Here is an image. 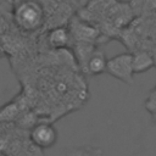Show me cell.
Returning a JSON list of instances; mask_svg holds the SVG:
<instances>
[{"label":"cell","mask_w":156,"mask_h":156,"mask_svg":"<svg viewBox=\"0 0 156 156\" xmlns=\"http://www.w3.org/2000/svg\"><path fill=\"white\" fill-rule=\"evenodd\" d=\"M46 10L40 0H17L12 5V21L23 32H37L45 24Z\"/></svg>","instance_id":"1"},{"label":"cell","mask_w":156,"mask_h":156,"mask_svg":"<svg viewBox=\"0 0 156 156\" xmlns=\"http://www.w3.org/2000/svg\"><path fill=\"white\" fill-rule=\"evenodd\" d=\"M106 72L126 84H133L134 72L132 65V52H122L108 58Z\"/></svg>","instance_id":"2"},{"label":"cell","mask_w":156,"mask_h":156,"mask_svg":"<svg viewBox=\"0 0 156 156\" xmlns=\"http://www.w3.org/2000/svg\"><path fill=\"white\" fill-rule=\"evenodd\" d=\"M58 139L56 128L49 122H39L34 124L29 130L30 143L39 149L52 147Z\"/></svg>","instance_id":"3"},{"label":"cell","mask_w":156,"mask_h":156,"mask_svg":"<svg viewBox=\"0 0 156 156\" xmlns=\"http://www.w3.org/2000/svg\"><path fill=\"white\" fill-rule=\"evenodd\" d=\"M46 41L51 49H56V50L67 49L72 41L69 28L61 24L52 27L46 34Z\"/></svg>","instance_id":"4"},{"label":"cell","mask_w":156,"mask_h":156,"mask_svg":"<svg viewBox=\"0 0 156 156\" xmlns=\"http://www.w3.org/2000/svg\"><path fill=\"white\" fill-rule=\"evenodd\" d=\"M106 66H107V58L105 52L100 49H95L87 58L83 71L91 77L100 76L106 72Z\"/></svg>","instance_id":"5"},{"label":"cell","mask_w":156,"mask_h":156,"mask_svg":"<svg viewBox=\"0 0 156 156\" xmlns=\"http://www.w3.org/2000/svg\"><path fill=\"white\" fill-rule=\"evenodd\" d=\"M132 65L134 74L144 73L155 66V57L149 50L139 49L132 52Z\"/></svg>","instance_id":"6"}]
</instances>
